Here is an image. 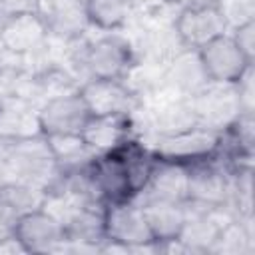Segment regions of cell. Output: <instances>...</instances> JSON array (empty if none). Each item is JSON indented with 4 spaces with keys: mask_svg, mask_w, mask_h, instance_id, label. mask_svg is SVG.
Here are the masks:
<instances>
[{
    "mask_svg": "<svg viewBox=\"0 0 255 255\" xmlns=\"http://www.w3.org/2000/svg\"><path fill=\"white\" fill-rule=\"evenodd\" d=\"M38 0H0V14L2 16H16L20 12L36 10Z\"/></svg>",
    "mask_w": 255,
    "mask_h": 255,
    "instance_id": "26",
    "label": "cell"
},
{
    "mask_svg": "<svg viewBox=\"0 0 255 255\" xmlns=\"http://www.w3.org/2000/svg\"><path fill=\"white\" fill-rule=\"evenodd\" d=\"M48 32L36 10L10 16L0 32V48L12 54H32L46 46Z\"/></svg>",
    "mask_w": 255,
    "mask_h": 255,
    "instance_id": "14",
    "label": "cell"
},
{
    "mask_svg": "<svg viewBox=\"0 0 255 255\" xmlns=\"http://www.w3.org/2000/svg\"><path fill=\"white\" fill-rule=\"evenodd\" d=\"M229 34L235 40V44L239 46V50L253 62V56H255V22L237 26V28L229 30Z\"/></svg>",
    "mask_w": 255,
    "mask_h": 255,
    "instance_id": "24",
    "label": "cell"
},
{
    "mask_svg": "<svg viewBox=\"0 0 255 255\" xmlns=\"http://www.w3.org/2000/svg\"><path fill=\"white\" fill-rule=\"evenodd\" d=\"M14 181L42 187L46 193L60 177V169L46 135L28 139H0Z\"/></svg>",
    "mask_w": 255,
    "mask_h": 255,
    "instance_id": "2",
    "label": "cell"
},
{
    "mask_svg": "<svg viewBox=\"0 0 255 255\" xmlns=\"http://www.w3.org/2000/svg\"><path fill=\"white\" fill-rule=\"evenodd\" d=\"M72 64H80V76L88 80H124L135 64L131 42L120 34H106L96 40L80 38V48L72 52Z\"/></svg>",
    "mask_w": 255,
    "mask_h": 255,
    "instance_id": "1",
    "label": "cell"
},
{
    "mask_svg": "<svg viewBox=\"0 0 255 255\" xmlns=\"http://www.w3.org/2000/svg\"><path fill=\"white\" fill-rule=\"evenodd\" d=\"M199 60L205 70L209 82H225L235 84L241 74L253 64L235 44L229 32L213 38L211 42L203 44L199 50Z\"/></svg>",
    "mask_w": 255,
    "mask_h": 255,
    "instance_id": "7",
    "label": "cell"
},
{
    "mask_svg": "<svg viewBox=\"0 0 255 255\" xmlns=\"http://www.w3.org/2000/svg\"><path fill=\"white\" fill-rule=\"evenodd\" d=\"M131 199L135 201L161 199V201L183 203L187 199V165L181 161L163 159L155 155L145 185Z\"/></svg>",
    "mask_w": 255,
    "mask_h": 255,
    "instance_id": "10",
    "label": "cell"
},
{
    "mask_svg": "<svg viewBox=\"0 0 255 255\" xmlns=\"http://www.w3.org/2000/svg\"><path fill=\"white\" fill-rule=\"evenodd\" d=\"M16 239L24 245L26 253H50L62 249L66 231L64 225L42 207L18 217Z\"/></svg>",
    "mask_w": 255,
    "mask_h": 255,
    "instance_id": "9",
    "label": "cell"
},
{
    "mask_svg": "<svg viewBox=\"0 0 255 255\" xmlns=\"http://www.w3.org/2000/svg\"><path fill=\"white\" fill-rule=\"evenodd\" d=\"M219 143H221V131L195 126L191 129L173 135H157L151 151L163 159L189 163L213 155L219 149Z\"/></svg>",
    "mask_w": 255,
    "mask_h": 255,
    "instance_id": "6",
    "label": "cell"
},
{
    "mask_svg": "<svg viewBox=\"0 0 255 255\" xmlns=\"http://www.w3.org/2000/svg\"><path fill=\"white\" fill-rule=\"evenodd\" d=\"M36 12L42 18L48 36L62 42L84 38L90 26L84 0H38Z\"/></svg>",
    "mask_w": 255,
    "mask_h": 255,
    "instance_id": "8",
    "label": "cell"
},
{
    "mask_svg": "<svg viewBox=\"0 0 255 255\" xmlns=\"http://www.w3.org/2000/svg\"><path fill=\"white\" fill-rule=\"evenodd\" d=\"M80 94L92 116L131 114L137 106V96L122 80H88L80 86Z\"/></svg>",
    "mask_w": 255,
    "mask_h": 255,
    "instance_id": "12",
    "label": "cell"
},
{
    "mask_svg": "<svg viewBox=\"0 0 255 255\" xmlns=\"http://www.w3.org/2000/svg\"><path fill=\"white\" fill-rule=\"evenodd\" d=\"M106 239L122 243L131 251H157L141 207L133 201H116L106 205Z\"/></svg>",
    "mask_w": 255,
    "mask_h": 255,
    "instance_id": "3",
    "label": "cell"
},
{
    "mask_svg": "<svg viewBox=\"0 0 255 255\" xmlns=\"http://www.w3.org/2000/svg\"><path fill=\"white\" fill-rule=\"evenodd\" d=\"M92 175L106 203L128 201L133 197L129 173L118 149L110 153H98L96 159L92 161Z\"/></svg>",
    "mask_w": 255,
    "mask_h": 255,
    "instance_id": "16",
    "label": "cell"
},
{
    "mask_svg": "<svg viewBox=\"0 0 255 255\" xmlns=\"http://www.w3.org/2000/svg\"><path fill=\"white\" fill-rule=\"evenodd\" d=\"M149 124L157 135H173L199 126L191 98L181 94L155 98L149 108Z\"/></svg>",
    "mask_w": 255,
    "mask_h": 255,
    "instance_id": "17",
    "label": "cell"
},
{
    "mask_svg": "<svg viewBox=\"0 0 255 255\" xmlns=\"http://www.w3.org/2000/svg\"><path fill=\"white\" fill-rule=\"evenodd\" d=\"M90 26L100 30H118L133 14V0H84Z\"/></svg>",
    "mask_w": 255,
    "mask_h": 255,
    "instance_id": "20",
    "label": "cell"
},
{
    "mask_svg": "<svg viewBox=\"0 0 255 255\" xmlns=\"http://www.w3.org/2000/svg\"><path fill=\"white\" fill-rule=\"evenodd\" d=\"M18 217L12 209H8L6 205L0 203V241H6L10 237H16V223Z\"/></svg>",
    "mask_w": 255,
    "mask_h": 255,
    "instance_id": "25",
    "label": "cell"
},
{
    "mask_svg": "<svg viewBox=\"0 0 255 255\" xmlns=\"http://www.w3.org/2000/svg\"><path fill=\"white\" fill-rule=\"evenodd\" d=\"M217 8L225 20L227 32L237 26L255 22V0H221Z\"/></svg>",
    "mask_w": 255,
    "mask_h": 255,
    "instance_id": "22",
    "label": "cell"
},
{
    "mask_svg": "<svg viewBox=\"0 0 255 255\" xmlns=\"http://www.w3.org/2000/svg\"><path fill=\"white\" fill-rule=\"evenodd\" d=\"M48 193L42 187L12 181L0 187V203L12 209L16 215H24L36 209H42L46 203Z\"/></svg>",
    "mask_w": 255,
    "mask_h": 255,
    "instance_id": "21",
    "label": "cell"
},
{
    "mask_svg": "<svg viewBox=\"0 0 255 255\" xmlns=\"http://www.w3.org/2000/svg\"><path fill=\"white\" fill-rule=\"evenodd\" d=\"M135 203L143 211V217L147 221L153 241L165 243V241L179 237L183 223L187 219L185 201L177 203V201H161V199H143V201H135Z\"/></svg>",
    "mask_w": 255,
    "mask_h": 255,
    "instance_id": "19",
    "label": "cell"
},
{
    "mask_svg": "<svg viewBox=\"0 0 255 255\" xmlns=\"http://www.w3.org/2000/svg\"><path fill=\"white\" fill-rule=\"evenodd\" d=\"M177 38L185 48L199 50L203 44L227 32L225 20L217 6L213 8H183L173 18Z\"/></svg>",
    "mask_w": 255,
    "mask_h": 255,
    "instance_id": "11",
    "label": "cell"
},
{
    "mask_svg": "<svg viewBox=\"0 0 255 255\" xmlns=\"http://www.w3.org/2000/svg\"><path fill=\"white\" fill-rule=\"evenodd\" d=\"M235 92L239 100V108L245 114H253V64L241 74V78L235 82Z\"/></svg>",
    "mask_w": 255,
    "mask_h": 255,
    "instance_id": "23",
    "label": "cell"
},
{
    "mask_svg": "<svg viewBox=\"0 0 255 255\" xmlns=\"http://www.w3.org/2000/svg\"><path fill=\"white\" fill-rule=\"evenodd\" d=\"M38 116L44 135H82L92 114L80 90H76L42 102Z\"/></svg>",
    "mask_w": 255,
    "mask_h": 255,
    "instance_id": "4",
    "label": "cell"
},
{
    "mask_svg": "<svg viewBox=\"0 0 255 255\" xmlns=\"http://www.w3.org/2000/svg\"><path fill=\"white\" fill-rule=\"evenodd\" d=\"M191 104L199 126L215 131H223L241 114L235 84L207 82L197 94L191 96Z\"/></svg>",
    "mask_w": 255,
    "mask_h": 255,
    "instance_id": "5",
    "label": "cell"
},
{
    "mask_svg": "<svg viewBox=\"0 0 255 255\" xmlns=\"http://www.w3.org/2000/svg\"><path fill=\"white\" fill-rule=\"evenodd\" d=\"M44 135L38 108L24 96H0V139H28Z\"/></svg>",
    "mask_w": 255,
    "mask_h": 255,
    "instance_id": "13",
    "label": "cell"
},
{
    "mask_svg": "<svg viewBox=\"0 0 255 255\" xmlns=\"http://www.w3.org/2000/svg\"><path fill=\"white\" fill-rule=\"evenodd\" d=\"M173 6H177V10L183 8H213L219 6L221 0H169Z\"/></svg>",
    "mask_w": 255,
    "mask_h": 255,
    "instance_id": "27",
    "label": "cell"
},
{
    "mask_svg": "<svg viewBox=\"0 0 255 255\" xmlns=\"http://www.w3.org/2000/svg\"><path fill=\"white\" fill-rule=\"evenodd\" d=\"M163 80L167 90L189 98L209 82L197 50L191 48H183L163 66Z\"/></svg>",
    "mask_w": 255,
    "mask_h": 255,
    "instance_id": "18",
    "label": "cell"
},
{
    "mask_svg": "<svg viewBox=\"0 0 255 255\" xmlns=\"http://www.w3.org/2000/svg\"><path fill=\"white\" fill-rule=\"evenodd\" d=\"M131 114L90 116L88 124L82 129V137L96 153H110L131 139Z\"/></svg>",
    "mask_w": 255,
    "mask_h": 255,
    "instance_id": "15",
    "label": "cell"
}]
</instances>
